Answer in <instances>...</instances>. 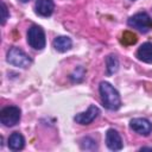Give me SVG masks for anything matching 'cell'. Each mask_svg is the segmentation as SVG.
I'll return each mask as SVG.
<instances>
[{
    "label": "cell",
    "instance_id": "13",
    "mask_svg": "<svg viewBox=\"0 0 152 152\" xmlns=\"http://www.w3.org/2000/svg\"><path fill=\"white\" fill-rule=\"evenodd\" d=\"M106 66H107V74L112 75L118 71L119 69V59L114 55H109L106 58Z\"/></svg>",
    "mask_w": 152,
    "mask_h": 152
},
{
    "label": "cell",
    "instance_id": "2",
    "mask_svg": "<svg viewBox=\"0 0 152 152\" xmlns=\"http://www.w3.org/2000/svg\"><path fill=\"white\" fill-rule=\"evenodd\" d=\"M127 24L131 27L140 31L141 33H146L150 30H152V19H151V17L146 12L135 13L134 15H132L128 19Z\"/></svg>",
    "mask_w": 152,
    "mask_h": 152
},
{
    "label": "cell",
    "instance_id": "5",
    "mask_svg": "<svg viewBox=\"0 0 152 152\" xmlns=\"http://www.w3.org/2000/svg\"><path fill=\"white\" fill-rule=\"evenodd\" d=\"M20 116H21V112L15 106H7V107L2 108L0 112L1 124H4L7 127H12V126L17 125L20 120Z\"/></svg>",
    "mask_w": 152,
    "mask_h": 152
},
{
    "label": "cell",
    "instance_id": "4",
    "mask_svg": "<svg viewBox=\"0 0 152 152\" xmlns=\"http://www.w3.org/2000/svg\"><path fill=\"white\" fill-rule=\"evenodd\" d=\"M7 62L14 66H19V68H27L32 61L28 57V55H26L21 49L19 48H11L7 52Z\"/></svg>",
    "mask_w": 152,
    "mask_h": 152
},
{
    "label": "cell",
    "instance_id": "17",
    "mask_svg": "<svg viewBox=\"0 0 152 152\" xmlns=\"http://www.w3.org/2000/svg\"><path fill=\"white\" fill-rule=\"evenodd\" d=\"M145 150H150V151H152V147H141V148H140V151H145Z\"/></svg>",
    "mask_w": 152,
    "mask_h": 152
},
{
    "label": "cell",
    "instance_id": "3",
    "mask_svg": "<svg viewBox=\"0 0 152 152\" xmlns=\"http://www.w3.org/2000/svg\"><path fill=\"white\" fill-rule=\"evenodd\" d=\"M27 43L31 48L36 50H43L45 48L46 40H45V33L43 28L38 25H33L28 28L27 32Z\"/></svg>",
    "mask_w": 152,
    "mask_h": 152
},
{
    "label": "cell",
    "instance_id": "8",
    "mask_svg": "<svg viewBox=\"0 0 152 152\" xmlns=\"http://www.w3.org/2000/svg\"><path fill=\"white\" fill-rule=\"evenodd\" d=\"M106 145L112 151H119L122 148L124 144L121 140L120 134L114 128H109L106 133Z\"/></svg>",
    "mask_w": 152,
    "mask_h": 152
},
{
    "label": "cell",
    "instance_id": "9",
    "mask_svg": "<svg viewBox=\"0 0 152 152\" xmlns=\"http://www.w3.org/2000/svg\"><path fill=\"white\" fill-rule=\"evenodd\" d=\"M34 8H36L37 14H39L42 17H50L53 12L55 6L51 0H37Z\"/></svg>",
    "mask_w": 152,
    "mask_h": 152
},
{
    "label": "cell",
    "instance_id": "16",
    "mask_svg": "<svg viewBox=\"0 0 152 152\" xmlns=\"http://www.w3.org/2000/svg\"><path fill=\"white\" fill-rule=\"evenodd\" d=\"M77 71H78V70L76 69V70H75V72H74V74L71 75V78H72L74 81H81V80L83 78V75H84V71H82L81 74H78Z\"/></svg>",
    "mask_w": 152,
    "mask_h": 152
},
{
    "label": "cell",
    "instance_id": "15",
    "mask_svg": "<svg viewBox=\"0 0 152 152\" xmlns=\"http://www.w3.org/2000/svg\"><path fill=\"white\" fill-rule=\"evenodd\" d=\"M7 18H8V11H7V7H6L5 2L2 1L1 2V24L2 25L6 23Z\"/></svg>",
    "mask_w": 152,
    "mask_h": 152
},
{
    "label": "cell",
    "instance_id": "18",
    "mask_svg": "<svg viewBox=\"0 0 152 152\" xmlns=\"http://www.w3.org/2000/svg\"><path fill=\"white\" fill-rule=\"evenodd\" d=\"M20 1H21V2H28L30 0H20Z\"/></svg>",
    "mask_w": 152,
    "mask_h": 152
},
{
    "label": "cell",
    "instance_id": "14",
    "mask_svg": "<svg viewBox=\"0 0 152 152\" xmlns=\"http://www.w3.org/2000/svg\"><path fill=\"white\" fill-rule=\"evenodd\" d=\"M138 40V37L135 33L131 32V31H125L122 34H121V38H120V42L124 44V45H133L135 44Z\"/></svg>",
    "mask_w": 152,
    "mask_h": 152
},
{
    "label": "cell",
    "instance_id": "7",
    "mask_svg": "<svg viewBox=\"0 0 152 152\" xmlns=\"http://www.w3.org/2000/svg\"><path fill=\"white\" fill-rule=\"evenodd\" d=\"M129 127L137 132L138 134H141V135H148L151 132H152V124L145 119V118H135V119H132L131 122H129Z\"/></svg>",
    "mask_w": 152,
    "mask_h": 152
},
{
    "label": "cell",
    "instance_id": "1",
    "mask_svg": "<svg viewBox=\"0 0 152 152\" xmlns=\"http://www.w3.org/2000/svg\"><path fill=\"white\" fill-rule=\"evenodd\" d=\"M100 95H101V100L103 106L107 109L110 110H116L120 108L121 106V100H120V95L118 93V90L108 82H101L100 87Z\"/></svg>",
    "mask_w": 152,
    "mask_h": 152
},
{
    "label": "cell",
    "instance_id": "6",
    "mask_svg": "<svg viewBox=\"0 0 152 152\" xmlns=\"http://www.w3.org/2000/svg\"><path fill=\"white\" fill-rule=\"evenodd\" d=\"M99 114H100V109L96 106L91 104V106H89V108L86 112L76 114L74 116V120L80 125H89L99 116Z\"/></svg>",
    "mask_w": 152,
    "mask_h": 152
},
{
    "label": "cell",
    "instance_id": "10",
    "mask_svg": "<svg viewBox=\"0 0 152 152\" xmlns=\"http://www.w3.org/2000/svg\"><path fill=\"white\" fill-rule=\"evenodd\" d=\"M137 57L145 63H151L152 62V43L146 42L142 45H140V48L137 51Z\"/></svg>",
    "mask_w": 152,
    "mask_h": 152
},
{
    "label": "cell",
    "instance_id": "11",
    "mask_svg": "<svg viewBox=\"0 0 152 152\" xmlns=\"http://www.w3.org/2000/svg\"><path fill=\"white\" fill-rule=\"evenodd\" d=\"M53 48L59 51V52H65L68 50L71 49V45H72V42L69 37L66 36H58L53 39V43H52Z\"/></svg>",
    "mask_w": 152,
    "mask_h": 152
},
{
    "label": "cell",
    "instance_id": "12",
    "mask_svg": "<svg viewBox=\"0 0 152 152\" xmlns=\"http://www.w3.org/2000/svg\"><path fill=\"white\" fill-rule=\"evenodd\" d=\"M25 145V139L24 137L19 133V132H14L10 135L8 138V147L12 151H19L21 148H24Z\"/></svg>",
    "mask_w": 152,
    "mask_h": 152
}]
</instances>
